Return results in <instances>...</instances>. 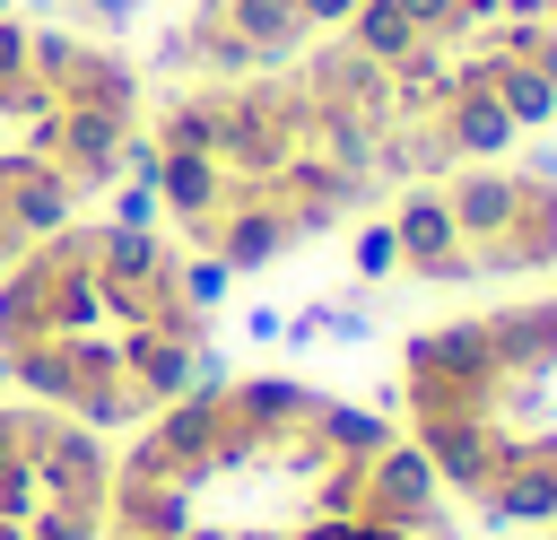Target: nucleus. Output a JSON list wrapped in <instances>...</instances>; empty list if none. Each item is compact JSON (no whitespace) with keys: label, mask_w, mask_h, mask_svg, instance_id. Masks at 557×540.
I'll list each match as a JSON object with an SVG mask.
<instances>
[{"label":"nucleus","mask_w":557,"mask_h":540,"mask_svg":"<svg viewBox=\"0 0 557 540\" xmlns=\"http://www.w3.org/2000/svg\"><path fill=\"white\" fill-rule=\"evenodd\" d=\"M435 192H444V209H453L461 244H496V235H505V218H513L522 174H513V165H453Z\"/></svg>","instance_id":"obj_4"},{"label":"nucleus","mask_w":557,"mask_h":540,"mask_svg":"<svg viewBox=\"0 0 557 540\" xmlns=\"http://www.w3.org/2000/svg\"><path fill=\"white\" fill-rule=\"evenodd\" d=\"M513 174H531V183H557V148H548V139H540V148H522V165H513Z\"/></svg>","instance_id":"obj_15"},{"label":"nucleus","mask_w":557,"mask_h":540,"mask_svg":"<svg viewBox=\"0 0 557 540\" xmlns=\"http://www.w3.org/2000/svg\"><path fill=\"white\" fill-rule=\"evenodd\" d=\"M470 261H479V279H513V270H557V183H531V174H522V192H513V218H505V235H496V244H470Z\"/></svg>","instance_id":"obj_3"},{"label":"nucleus","mask_w":557,"mask_h":540,"mask_svg":"<svg viewBox=\"0 0 557 540\" xmlns=\"http://www.w3.org/2000/svg\"><path fill=\"white\" fill-rule=\"evenodd\" d=\"M548 26H557V0H548Z\"/></svg>","instance_id":"obj_19"},{"label":"nucleus","mask_w":557,"mask_h":540,"mask_svg":"<svg viewBox=\"0 0 557 540\" xmlns=\"http://www.w3.org/2000/svg\"><path fill=\"white\" fill-rule=\"evenodd\" d=\"M35 9H70V17L87 26V35H122V26H131V17H139L148 0H35Z\"/></svg>","instance_id":"obj_11"},{"label":"nucleus","mask_w":557,"mask_h":540,"mask_svg":"<svg viewBox=\"0 0 557 540\" xmlns=\"http://www.w3.org/2000/svg\"><path fill=\"white\" fill-rule=\"evenodd\" d=\"M392 235H400V279H418V287H461V279H479V261H470V244H461V226H453V209H444L435 183H409V192H400Z\"/></svg>","instance_id":"obj_1"},{"label":"nucleus","mask_w":557,"mask_h":540,"mask_svg":"<svg viewBox=\"0 0 557 540\" xmlns=\"http://www.w3.org/2000/svg\"><path fill=\"white\" fill-rule=\"evenodd\" d=\"M226 287H235V270H226L218 253H191V261H174V296H183L191 314H218V305H226Z\"/></svg>","instance_id":"obj_9"},{"label":"nucleus","mask_w":557,"mask_h":540,"mask_svg":"<svg viewBox=\"0 0 557 540\" xmlns=\"http://www.w3.org/2000/svg\"><path fill=\"white\" fill-rule=\"evenodd\" d=\"M148 183H157V209H165L183 235H191V226H209V218L235 200V174H226L218 157H157V174H148Z\"/></svg>","instance_id":"obj_5"},{"label":"nucleus","mask_w":557,"mask_h":540,"mask_svg":"<svg viewBox=\"0 0 557 540\" xmlns=\"http://www.w3.org/2000/svg\"><path fill=\"white\" fill-rule=\"evenodd\" d=\"M348 261H357V279H400V235H392V218H366L357 244H348Z\"/></svg>","instance_id":"obj_10"},{"label":"nucleus","mask_w":557,"mask_h":540,"mask_svg":"<svg viewBox=\"0 0 557 540\" xmlns=\"http://www.w3.org/2000/svg\"><path fill=\"white\" fill-rule=\"evenodd\" d=\"M26 52H35V26L26 17H0V87L26 78Z\"/></svg>","instance_id":"obj_13"},{"label":"nucleus","mask_w":557,"mask_h":540,"mask_svg":"<svg viewBox=\"0 0 557 540\" xmlns=\"http://www.w3.org/2000/svg\"><path fill=\"white\" fill-rule=\"evenodd\" d=\"M339 44H357L366 61H383V70H392V61H400V52H418L426 35L400 17V0H357V17L339 26Z\"/></svg>","instance_id":"obj_8"},{"label":"nucleus","mask_w":557,"mask_h":540,"mask_svg":"<svg viewBox=\"0 0 557 540\" xmlns=\"http://www.w3.org/2000/svg\"><path fill=\"white\" fill-rule=\"evenodd\" d=\"M461 61L479 70V87L505 105L513 131H548V122H557V87H548L531 61H505V52H461Z\"/></svg>","instance_id":"obj_7"},{"label":"nucleus","mask_w":557,"mask_h":540,"mask_svg":"<svg viewBox=\"0 0 557 540\" xmlns=\"http://www.w3.org/2000/svg\"><path fill=\"white\" fill-rule=\"evenodd\" d=\"M470 505H479L487 523H557V462L522 453V462H505Z\"/></svg>","instance_id":"obj_6"},{"label":"nucleus","mask_w":557,"mask_h":540,"mask_svg":"<svg viewBox=\"0 0 557 540\" xmlns=\"http://www.w3.org/2000/svg\"><path fill=\"white\" fill-rule=\"evenodd\" d=\"M418 540H461V531H453V523H444V514H435V523H426V531H418Z\"/></svg>","instance_id":"obj_17"},{"label":"nucleus","mask_w":557,"mask_h":540,"mask_svg":"<svg viewBox=\"0 0 557 540\" xmlns=\"http://www.w3.org/2000/svg\"><path fill=\"white\" fill-rule=\"evenodd\" d=\"M444 514V488H435V462L400 435L383 444L374 462H357V523H392V531H426Z\"/></svg>","instance_id":"obj_2"},{"label":"nucleus","mask_w":557,"mask_h":540,"mask_svg":"<svg viewBox=\"0 0 557 540\" xmlns=\"http://www.w3.org/2000/svg\"><path fill=\"white\" fill-rule=\"evenodd\" d=\"M165 209H157V183H131L122 174V192H113V226H157Z\"/></svg>","instance_id":"obj_12"},{"label":"nucleus","mask_w":557,"mask_h":540,"mask_svg":"<svg viewBox=\"0 0 557 540\" xmlns=\"http://www.w3.org/2000/svg\"><path fill=\"white\" fill-rule=\"evenodd\" d=\"M531 70L557 87V26H540V44H531Z\"/></svg>","instance_id":"obj_16"},{"label":"nucleus","mask_w":557,"mask_h":540,"mask_svg":"<svg viewBox=\"0 0 557 540\" xmlns=\"http://www.w3.org/2000/svg\"><path fill=\"white\" fill-rule=\"evenodd\" d=\"M0 392H17V375H9V348H0Z\"/></svg>","instance_id":"obj_18"},{"label":"nucleus","mask_w":557,"mask_h":540,"mask_svg":"<svg viewBox=\"0 0 557 540\" xmlns=\"http://www.w3.org/2000/svg\"><path fill=\"white\" fill-rule=\"evenodd\" d=\"M296 17L322 35V26H348V17H357V0H296Z\"/></svg>","instance_id":"obj_14"}]
</instances>
